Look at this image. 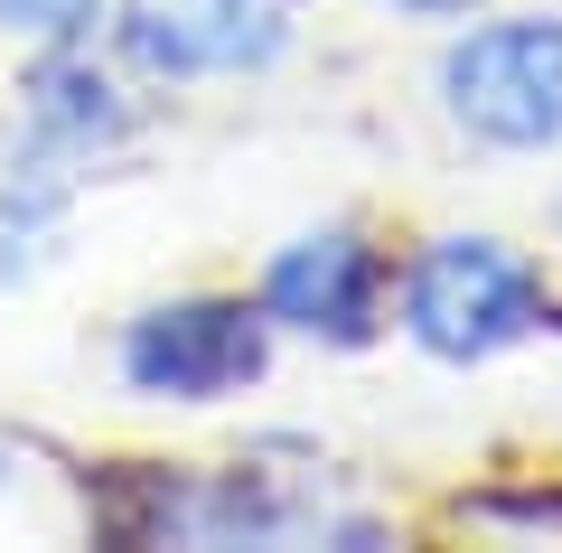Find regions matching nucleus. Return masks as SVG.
Wrapping results in <instances>:
<instances>
[{
  "label": "nucleus",
  "instance_id": "obj_1",
  "mask_svg": "<svg viewBox=\"0 0 562 553\" xmlns=\"http://www.w3.org/2000/svg\"><path fill=\"white\" fill-rule=\"evenodd\" d=\"M94 534L103 544H301V534H338V544H375L384 526L366 516H328L310 488H281L272 469H103L94 478Z\"/></svg>",
  "mask_w": 562,
  "mask_h": 553
},
{
  "label": "nucleus",
  "instance_id": "obj_9",
  "mask_svg": "<svg viewBox=\"0 0 562 553\" xmlns=\"http://www.w3.org/2000/svg\"><path fill=\"white\" fill-rule=\"evenodd\" d=\"M460 516H487V526H535V534H562V488H479V497H460Z\"/></svg>",
  "mask_w": 562,
  "mask_h": 553
},
{
  "label": "nucleus",
  "instance_id": "obj_5",
  "mask_svg": "<svg viewBox=\"0 0 562 553\" xmlns=\"http://www.w3.org/2000/svg\"><path fill=\"white\" fill-rule=\"evenodd\" d=\"M291 38V0H113V47L150 85L254 76Z\"/></svg>",
  "mask_w": 562,
  "mask_h": 553
},
{
  "label": "nucleus",
  "instance_id": "obj_6",
  "mask_svg": "<svg viewBox=\"0 0 562 553\" xmlns=\"http://www.w3.org/2000/svg\"><path fill=\"white\" fill-rule=\"evenodd\" d=\"M384 291H394V263L366 225H319V235L281 244L272 273H262V310L272 329L328 338V347H366L384 329Z\"/></svg>",
  "mask_w": 562,
  "mask_h": 553
},
{
  "label": "nucleus",
  "instance_id": "obj_4",
  "mask_svg": "<svg viewBox=\"0 0 562 553\" xmlns=\"http://www.w3.org/2000/svg\"><path fill=\"white\" fill-rule=\"evenodd\" d=\"M441 113L487 151L562 141V20H487L441 47Z\"/></svg>",
  "mask_w": 562,
  "mask_h": 553
},
{
  "label": "nucleus",
  "instance_id": "obj_2",
  "mask_svg": "<svg viewBox=\"0 0 562 553\" xmlns=\"http://www.w3.org/2000/svg\"><path fill=\"white\" fill-rule=\"evenodd\" d=\"M543 329H562L553 281L535 254H516L497 235H431L403 263V338L422 356L479 366V356H506Z\"/></svg>",
  "mask_w": 562,
  "mask_h": 553
},
{
  "label": "nucleus",
  "instance_id": "obj_8",
  "mask_svg": "<svg viewBox=\"0 0 562 553\" xmlns=\"http://www.w3.org/2000/svg\"><path fill=\"white\" fill-rule=\"evenodd\" d=\"M103 20V0H0V38H38V47H66Z\"/></svg>",
  "mask_w": 562,
  "mask_h": 553
},
{
  "label": "nucleus",
  "instance_id": "obj_3",
  "mask_svg": "<svg viewBox=\"0 0 562 553\" xmlns=\"http://www.w3.org/2000/svg\"><path fill=\"white\" fill-rule=\"evenodd\" d=\"M113 366L150 403H225L244 385H262V366H272V310L235 300V291L150 300V310L122 319Z\"/></svg>",
  "mask_w": 562,
  "mask_h": 553
},
{
  "label": "nucleus",
  "instance_id": "obj_7",
  "mask_svg": "<svg viewBox=\"0 0 562 553\" xmlns=\"http://www.w3.org/2000/svg\"><path fill=\"white\" fill-rule=\"evenodd\" d=\"M20 132L47 141V151H66V159L85 169L94 151L132 141V95H122L113 66H94L76 38H66V47H47V57L29 66V85H20Z\"/></svg>",
  "mask_w": 562,
  "mask_h": 553
},
{
  "label": "nucleus",
  "instance_id": "obj_10",
  "mask_svg": "<svg viewBox=\"0 0 562 553\" xmlns=\"http://www.w3.org/2000/svg\"><path fill=\"white\" fill-rule=\"evenodd\" d=\"M394 10H413V20H469L479 0H394Z\"/></svg>",
  "mask_w": 562,
  "mask_h": 553
}]
</instances>
